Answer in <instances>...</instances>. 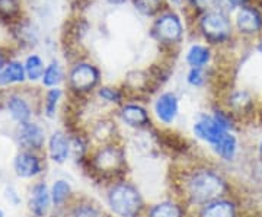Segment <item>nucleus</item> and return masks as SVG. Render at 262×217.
Instances as JSON below:
<instances>
[{
    "label": "nucleus",
    "mask_w": 262,
    "mask_h": 217,
    "mask_svg": "<svg viewBox=\"0 0 262 217\" xmlns=\"http://www.w3.org/2000/svg\"><path fill=\"white\" fill-rule=\"evenodd\" d=\"M188 196L196 204L206 206L214 200L223 199L226 192L225 180L214 170H196L188 180Z\"/></svg>",
    "instance_id": "1"
},
{
    "label": "nucleus",
    "mask_w": 262,
    "mask_h": 217,
    "mask_svg": "<svg viewBox=\"0 0 262 217\" xmlns=\"http://www.w3.org/2000/svg\"><path fill=\"white\" fill-rule=\"evenodd\" d=\"M108 203L115 214L121 217H136L143 207L139 191L130 184H117L110 189Z\"/></svg>",
    "instance_id": "2"
},
{
    "label": "nucleus",
    "mask_w": 262,
    "mask_h": 217,
    "mask_svg": "<svg viewBox=\"0 0 262 217\" xmlns=\"http://www.w3.org/2000/svg\"><path fill=\"white\" fill-rule=\"evenodd\" d=\"M200 29L207 41L219 44L232 35V24L222 10H210L200 19Z\"/></svg>",
    "instance_id": "3"
},
{
    "label": "nucleus",
    "mask_w": 262,
    "mask_h": 217,
    "mask_svg": "<svg viewBox=\"0 0 262 217\" xmlns=\"http://www.w3.org/2000/svg\"><path fill=\"white\" fill-rule=\"evenodd\" d=\"M151 35L163 44H175L184 35V27L177 13L166 12L155 20Z\"/></svg>",
    "instance_id": "4"
},
{
    "label": "nucleus",
    "mask_w": 262,
    "mask_h": 217,
    "mask_svg": "<svg viewBox=\"0 0 262 217\" xmlns=\"http://www.w3.org/2000/svg\"><path fill=\"white\" fill-rule=\"evenodd\" d=\"M99 70L89 63H79L70 72V85L77 92L92 91L99 83Z\"/></svg>",
    "instance_id": "5"
},
{
    "label": "nucleus",
    "mask_w": 262,
    "mask_h": 217,
    "mask_svg": "<svg viewBox=\"0 0 262 217\" xmlns=\"http://www.w3.org/2000/svg\"><path fill=\"white\" fill-rule=\"evenodd\" d=\"M236 27L241 34L253 35L262 29V15L252 6H242L236 13Z\"/></svg>",
    "instance_id": "6"
},
{
    "label": "nucleus",
    "mask_w": 262,
    "mask_h": 217,
    "mask_svg": "<svg viewBox=\"0 0 262 217\" xmlns=\"http://www.w3.org/2000/svg\"><path fill=\"white\" fill-rule=\"evenodd\" d=\"M227 132L225 130L220 124L214 120L213 115H203L194 125V133L198 139L204 140L208 144L214 146L215 143L219 142L223 134Z\"/></svg>",
    "instance_id": "7"
},
{
    "label": "nucleus",
    "mask_w": 262,
    "mask_h": 217,
    "mask_svg": "<svg viewBox=\"0 0 262 217\" xmlns=\"http://www.w3.org/2000/svg\"><path fill=\"white\" fill-rule=\"evenodd\" d=\"M179 111V102L177 95L172 92L162 94L155 104V113L162 123L172 124Z\"/></svg>",
    "instance_id": "8"
},
{
    "label": "nucleus",
    "mask_w": 262,
    "mask_h": 217,
    "mask_svg": "<svg viewBox=\"0 0 262 217\" xmlns=\"http://www.w3.org/2000/svg\"><path fill=\"white\" fill-rule=\"evenodd\" d=\"M200 217H239V210L233 200L223 197L206 204Z\"/></svg>",
    "instance_id": "9"
},
{
    "label": "nucleus",
    "mask_w": 262,
    "mask_h": 217,
    "mask_svg": "<svg viewBox=\"0 0 262 217\" xmlns=\"http://www.w3.org/2000/svg\"><path fill=\"white\" fill-rule=\"evenodd\" d=\"M95 165L101 172H115L122 165V155L115 147H105L96 155Z\"/></svg>",
    "instance_id": "10"
},
{
    "label": "nucleus",
    "mask_w": 262,
    "mask_h": 217,
    "mask_svg": "<svg viewBox=\"0 0 262 217\" xmlns=\"http://www.w3.org/2000/svg\"><path fill=\"white\" fill-rule=\"evenodd\" d=\"M19 142L27 147L39 149L44 143V132L37 124L22 123L19 128Z\"/></svg>",
    "instance_id": "11"
},
{
    "label": "nucleus",
    "mask_w": 262,
    "mask_h": 217,
    "mask_svg": "<svg viewBox=\"0 0 262 217\" xmlns=\"http://www.w3.org/2000/svg\"><path fill=\"white\" fill-rule=\"evenodd\" d=\"M214 151L223 159V161H234L237 150H239V142L237 137L232 132H226L223 137L213 146Z\"/></svg>",
    "instance_id": "12"
},
{
    "label": "nucleus",
    "mask_w": 262,
    "mask_h": 217,
    "mask_svg": "<svg viewBox=\"0 0 262 217\" xmlns=\"http://www.w3.org/2000/svg\"><path fill=\"white\" fill-rule=\"evenodd\" d=\"M121 120L130 127H144L150 121L147 111L140 105H125L121 110Z\"/></svg>",
    "instance_id": "13"
},
{
    "label": "nucleus",
    "mask_w": 262,
    "mask_h": 217,
    "mask_svg": "<svg viewBox=\"0 0 262 217\" xmlns=\"http://www.w3.org/2000/svg\"><path fill=\"white\" fill-rule=\"evenodd\" d=\"M39 162L31 153H20L15 159V170L22 178H31L39 172Z\"/></svg>",
    "instance_id": "14"
},
{
    "label": "nucleus",
    "mask_w": 262,
    "mask_h": 217,
    "mask_svg": "<svg viewBox=\"0 0 262 217\" xmlns=\"http://www.w3.org/2000/svg\"><path fill=\"white\" fill-rule=\"evenodd\" d=\"M69 140L66 139L64 134L61 133H54L53 137L50 139V156L51 159L57 163H61L67 159L69 156Z\"/></svg>",
    "instance_id": "15"
},
{
    "label": "nucleus",
    "mask_w": 262,
    "mask_h": 217,
    "mask_svg": "<svg viewBox=\"0 0 262 217\" xmlns=\"http://www.w3.org/2000/svg\"><path fill=\"white\" fill-rule=\"evenodd\" d=\"M50 206V194L44 184H38L32 189L31 196V208L37 216H44Z\"/></svg>",
    "instance_id": "16"
},
{
    "label": "nucleus",
    "mask_w": 262,
    "mask_h": 217,
    "mask_svg": "<svg viewBox=\"0 0 262 217\" xmlns=\"http://www.w3.org/2000/svg\"><path fill=\"white\" fill-rule=\"evenodd\" d=\"M210 50L206 46L201 44H194L188 50L187 63L191 67H203L210 61Z\"/></svg>",
    "instance_id": "17"
},
{
    "label": "nucleus",
    "mask_w": 262,
    "mask_h": 217,
    "mask_svg": "<svg viewBox=\"0 0 262 217\" xmlns=\"http://www.w3.org/2000/svg\"><path fill=\"white\" fill-rule=\"evenodd\" d=\"M25 66L20 63H10L0 72V85H8V83H15V82H22L25 79Z\"/></svg>",
    "instance_id": "18"
},
{
    "label": "nucleus",
    "mask_w": 262,
    "mask_h": 217,
    "mask_svg": "<svg viewBox=\"0 0 262 217\" xmlns=\"http://www.w3.org/2000/svg\"><path fill=\"white\" fill-rule=\"evenodd\" d=\"M8 110H9L10 115L19 123H27L29 115H31L28 104L18 96H12L8 101Z\"/></svg>",
    "instance_id": "19"
},
{
    "label": "nucleus",
    "mask_w": 262,
    "mask_h": 217,
    "mask_svg": "<svg viewBox=\"0 0 262 217\" xmlns=\"http://www.w3.org/2000/svg\"><path fill=\"white\" fill-rule=\"evenodd\" d=\"M149 217H182V210L172 201H163L150 208Z\"/></svg>",
    "instance_id": "20"
},
{
    "label": "nucleus",
    "mask_w": 262,
    "mask_h": 217,
    "mask_svg": "<svg viewBox=\"0 0 262 217\" xmlns=\"http://www.w3.org/2000/svg\"><path fill=\"white\" fill-rule=\"evenodd\" d=\"M44 63L38 56H29L25 63V73L31 80H38L39 77L44 76Z\"/></svg>",
    "instance_id": "21"
},
{
    "label": "nucleus",
    "mask_w": 262,
    "mask_h": 217,
    "mask_svg": "<svg viewBox=\"0 0 262 217\" xmlns=\"http://www.w3.org/2000/svg\"><path fill=\"white\" fill-rule=\"evenodd\" d=\"M134 8L144 16H153L163 8V0H134Z\"/></svg>",
    "instance_id": "22"
},
{
    "label": "nucleus",
    "mask_w": 262,
    "mask_h": 217,
    "mask_svg": "<svg viewBox=\"0 0 262 217\" xmlns=\"http://www.w3.org/2000/svg\"><path fill=\"white\" fill-rule=\"evenodd\" d=\"M63 79V72L57 63H51L46 69L44 76H42V82L46 86H57Z\"/></svg>",
    "instance_id": "23"
},
{
    "label": "nucleus",
    "mask_w": 262,
    "mask_h": 217,
    "mask_svg": "<svg viewBox=\"0 0 262 217\" xmlns=\"http://www.w3.org/2000/svg\"><path fill=\"white\" fill-rule=\"evenodd\" d=\"M69 194H70V185L67 184V181L60 180L57 181L56 184H54V187H53L51 200H53V203L56 206H58V204H61L69 197Z\"/></svg>",
    "instance_id": "24"
},
{
    "label": "nucleus",
    "mask_w": 262,
    "mask_h": 217,
    "mask_svg": "<svg viewBox=\"0 0 262 217\" xmlns=\"http://www.w3.org/2000/svg\"><path fill=\"white\" fill-rule=\"evenodd\" d=\"M18 0H0V16L12 18L19 12Z\"/></svg>",
    "instance_id": "25"
},
{
    "label": "nucleus",
    "mask_w": 262,
    "mask_h": 217,
    "mask_svg": "<svg viewBox=\"0 0 262 217\" xmlns=\"http://www.w3.org/2000/svg\"><path fill=\"white\" fill-rule=\"evenodd\" d=\"M188 83L192 86H203L204 85V82H206V75H204V72H203V69L201 67H191V70H189V73H188L187 77Z\"/></svg>",
    "instance_id": "26"
},
{
    "label": "nucleus",
    "mask_w": 262,
    "mask_h": 217,
    "mask_svg": "<svg viewBox=\"0 0 262 217\" xmlns=\"http://www.w3.org/2000/svg\"><path fill=\"white\" fill-rule=\"evenodd\" d=\"M99 96L106 102H113V104H118L121 101V92L118 89L108 88V86H103L99 89Z\"/></svg>",
    "instance_id": "27"
},
{
    "label": "nucleus",
    "mask_w": 262,
    "mask_h": 217,
    "mask_svg": "<svg viewBox=\"0 0 262 217\" xmlns=\"http://www.w3.org/2000/svg\"><path fill=\"white\" fill-rule=\"evenodd\" d=\"M60 89H51L47 95V102H46V111H47L48 117H53L54 115V111H56L57 102L60 99Z\"/></svg>",
    "instance_id": "28"
},
{
    "label": "nucleus",
    "mask_w": 262,
    "mask_h": 217,
    "mask_svg": "<svg viewBox=\"0 0 262 217\" xmlns=\"http://www.w3.org/2000/svg\"><path fill=\"white\" fill-rule=\"evenodd\" d=\"M72 217H101L99 211L92 206V204H83L80 207H77L73 211Z\"/></svg>",
    "instance_id": "29"
},
{
    "label": "nucleus",
    "mask_w": 262,
    "mask_h": 217,
    "mask_svg": "<svg viewBox=\"0 0 262 217\" xmlns=\"http://www.w3.org/2000/svg\"><path fill=\"white\" fill-rule=\"evenodd\" d=\"M226 5L230 8V9H234V8H242V6H246V2L248 0H225Z\"/></svg>",
    "instance_id": "30"
},
{
    "label": "nucleus",
    "mask_w": 262,
    "mask_h": 217,
    "mask_svg": "<svg viewBox=\"0 0 262 217\" xmlns=\"http://www.w3.org/2000/svg\"><path fill=\"white\" fill-rule=\"evenodd\" d=\"M256 149H258V156H259V159L262 161V137L259 139V143H258V147Z\"/></svg>",
    "instance_id": "31"
},
{
    "label": "nucleus",
    "mask_w": 262,
    "mask_h": 217,
    "mask_svg": "<svg viewBox=\"0 0 262 217\" xmlns=\"http://www.w3.org/2000/svg\"><path fill=\"white\" fill-rule=\"evenodd\" d=\"M106 2H110L113 5H121V3H125L127 0H106Z\"/></svg>",
    "instance_id": "32"
},
{
    "label": "nucleus",
    "mask_w": 262,
    "mask_h": 217,
    "mask_svg": "<svg viewBox=\"0 0 262 217\" xmlns=\"http://www.w3.org/2000/svg\"><path fill=\"white\" fill-rule=\"evenodd\" d=\"M258 51H259V54H262V39L259 41V44H258Z\"/></svg>",
    "instance_id": "33"
},
{
    "label": "nucleus",
    "mask_w": 262,
    "mask_h": 217,
    "mask_svg": "<svg viewBox=\"0 0 262 217\" xmlns=\"http://www.w3.org/2000/svg\"><path fill=\"white\" fill-rule=\"evenodd\" d=\"M2 66H3V56L0 54V69H2Z\"/></svg>",
    "instance_id": "34"
},
{
    "label": "nucleus",
    "mask_w": 262,
    "mask_h": 217,
    "mask_svg": "<svg viewBox=\"0 0 262 217\" xmlns=\"http://www.w3.org/2000/svg\"><path fill=\"white\" fill-rule=\"evenodd\" d=\"M0 217H3V213H2V210H0Z\"/></svg>",
    "instance_id": "35"
}]
</instances>
